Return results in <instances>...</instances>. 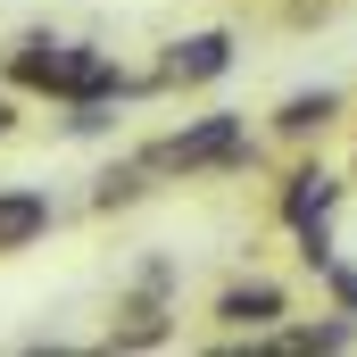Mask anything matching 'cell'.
Segmentation results:
<instances>
[{
    "label": "cell",
    "instance_id": "obj_6",
    "mask_svg": "<svg viewBox=\"0 0 357 357\" xmlns=\"http://www.w3.org/2000/svg\"><path fill=\"white\" fill-rule=\"evenodd\" d=\"M59 225V208H50V191H33V183H0V258H17V250H33L42 233Z\"/></svg>",
    "mask_w": 357,
    "mask_h": 357
},
{
    "label": "cell",
    "instance_id": "obj_2",
    "mask_svg": "<svg viewBox=\"0 0 357 357\" xmlns=\"http://www.w3.org/2000/svg\"><path fill=\"white\" fill-rule=\"evenodd\" d=\"M216 75H233V33L225 25L183 33V42H167V59H158V91H191V84H216Z\"/></svg>",
    "mask_w": 357,
    "mask_h": 357
},
{
    "label": "cell",
    "instance_id": "obj_1",
    "mask_svg": "<svg viewBox=\"0 0 357 357\" xmlns=\"http://www.w3.org/2000/svg\"><path fill=\"white\" fill-rule=\"evenodd\" d=\"M250 158V116H233V108H216V116H191L175 133H158L150 150H142V167L150 175H225V167H241Z\"/></svg>",
    "mask_w": 357,
    "mask_h": 357
},
{
    "label": "cell",
    "instance_id": "obj_3",
    "mask_svg": "<svg viewBox=\"0 0 357 357\" xmlns=\"http://www.w3.org/2000/svg\"><path fill=\"white\" fill-rule=\"evenodd\" d=\"M291 316V299H282V282H233V291H216V324H225V349H241V341H258Z\"/></svg>",
    "mask_w": 357,
    "mask_h": 357
},
{
    "label": "cell",
    "instance_id": "obj_9",
    "mask_svg": "<svg viewBox=\"0 0 357 357\" xmlns=\"http://www.w3.org/2000/svg\"><path fill=\"white\" fill-rule=\"evenodd\" d=\"M316 274H324V291H333V299H341V307L357 316V266H341V258H324Z\"/></svg>",
    "mask_w": 357,
    "mask_h": 357
},
{
    "label": "cell",
    "instance_id": "obj_8",
    "mask_svg": "<svg viewBox=\"0 0 357 357\" xmlns=\"http://www.w3.org/2000/svg\"><path fill=\"white\" fill-rule=\"evenodd\" d=\"M142 191H150V167L125 158V167H100V175H91V208H133Z\"/></svg>",
    "mask_w": 357,
    "mask_h": 357
},
{
    "label": "cell",
    "instance_id": "obj_10",
    "mask_svg": "<svg viewBox=\"0 0 357 357\" xmlns=\"http://www.w3.org/2000/svg\"><path fill=\"white\" fill-rule=\"evenodd\" d=\"M8 125H17V108H8V100H0V133H8Z\"/></svg>",
    "mask_w": 357,
    "mask_h": 357
},
{
    "label": "cell",
    "instance_id": "obj_5",
    "mask_svg": "<svg viewBox=\"0 0 357 357\" xmlns=\"http://www.w3.org/2000/svg\"><path fill=\"white\" fill-rule=\"evenodd\" d=\"M175 341V316H167V291L133 282V299H116V324H108V349H167Z\"/></svg>",
    "mask_w": 357,
    "mask_h": 357
},
{
    "label": "cell",
    "instance_id": "obj_7",
    "mask_svg": "<svg viewBox=\"0 0 357 357\" xmlns=\"http://www.w3.org/2000/svg\"><path fill=\"white\" fill-rule=\"evenodd\" d=\"M333 116H341V91L316 84V91H291V100L274 108V133H282V142H307V133H324Z\"/></svg>",
    "mask_w": 357,
    "mask_h": 357
},
{
    "label": "cell",
    "instance_id": "obj_4",
    "mask_svg": "<svg viewBox=\"0 0 357 357\" xmlns=\"http://www.w3.org/2000/svg\"><path fill=\"white\" fill-rule=\"evenodd\" d=\"M333 208H341V175L333 167H299V175H282V191H274V216L291 233H324Z\"/></svg>",
    "mask_w": 357,
    "mask_h": 357
}]
</instances>
